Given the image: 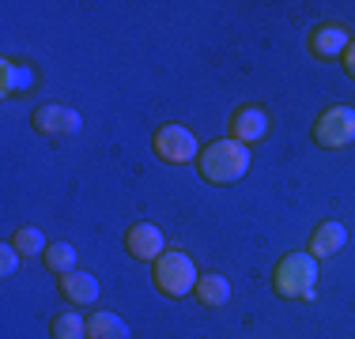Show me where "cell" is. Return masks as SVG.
I'll return each mask as SVG.
<instances>
[{
	"instance_id": "16",
	"label": "cell",
	"mask_w": 355,
	"mask_h": 339,
	"mask_svg": "<svg viewBox=\"0 0 355 339\" xmlns=\"http://www.w3.org/2000/svg\"><path fill=\"white\" fill-rule=\"evenodd\" d=\"M12 245L19 249V257H46V249H49L46 234H42L38 226H19L12 237Z\"/></svg>"
},
{
	"instance_id": "10",
	"label": "cell",
	"mask_w": 355,
	"mask_h": 339,
	"mask_svg": "<svg viewBox=\"0 0 355 339\" xmlns=\"http://www.w3.org/2000/svg\"><path fill=\"white\" fill-rule=\"evenodd\" d=\"M344 241H348V230H344V223H336V219H325V223L314 230L310 237V257L314 260H325V257H336V253L344 249Z\"/></svg>"
},
{
	"instance_id": "19",
	"label": "cell",
	"mask_w": 355,
	"mask_h": 339,
	"mask_svg": "<svg viewBox=\"0 0 355 339\" xmlns=\"http://www.w3.org/2000/svg\"><path fill=\"white\" fill-rule=\"evenodd\" d=\"M340 61H344V72H348L352 80H355V42H352L348 49H344V57H340Z\"/></svg>"
},
{
	"instance_id": "7",
	"label": "cell",
	"mask_w": 355,
	"mask_h": 339,
	"mask_svg": "<svg viewBox=\"0 0 355 339\" xmlns=\"http://www.w3.org/2000/svg\"><path fill=\"white\" fill-rule=\"evenodd\" d=\"M227 129H231V140L257 143V140H265V136H268L272 121H268V113L261 106H239L231 113V121H227Z\"/></svg>"
},
{
	"instance_id": "4",
	"label": "cell",
	"mask_w": 355,
	"mask_h": 339,
	"mask_svg": "<svg viewBox=\"0 0 355 339\" xmlns=\"http://www.w3.org/2000/svg\"><path fill=\"white\" fill-rule=\"evenodd\" d=\"M151 147H155V155L163 158V163H171V166H185V163H193V158L200 155V147H197V136H193L185 125H159L155 129V140H151Z\"/></svg>"
},
{
	"instance_id": "12",
	"label": "cell",
	"mask_w": 355,
	"mask_h": 339,
	"mask_svg": "<svg viewBox=\"0 0 355 339\" xmlns=\"http://www.w3.org/2000/svg\"><path fill=\"white\" fill-rule=\"evenodd\" d=\"M193 294H197V302L205 305V309H219V305L231 302V283H227V275H219V271H205V275L197 279V286H193Z\"/></svg>"
},
{
	"instance_id": "13",
	"label": "cell",
	"mask_w": 355,
	"mask_h": 339,
	"mask_svg": "<svg viewBox=\"0 0 355 339\" xmlns=\"http://www.w3.org/2000/svg\"><path fill=\"white\" fill-rule=\"evenodd\" d=\"M31 87H35V72H31L27 64H19V61H12V57H4V61H0V95L12 98V95H19V91H31Z\"/></svg>"
},
{
	"instance_id": "3",
	"label": "cell",
	"mask_w": 355,
	"mask_h": 339,
	"mask_svg": "<svg viewBox=\"0 0 355 339\" xmlns=\"http://www.w3.org/2000/svg\"><path fill=\"white\" fill-rule=\"evenodd\" d=\"M197 279H200L197 264H193L182 249H166L163 257L155 260V286L166 298H185V294H193Z\"/></svg>"
},
{
	"instance_id": "1",
	"label": "cell",
	"mask_w": 355,
	"mask_h": 339,
	"mask_svg": "<svg viewBox=\"0 0 355 339\" xmlns=\"http://www.w3.org/2000/svg\"><path fill=\"white\" fill-rule=\"evenodd\" d=\"M197 170L208 185H234V181H242L246 170H250V147L239 140H231V136H227V140H216L197 155Z\"/></svg>"
},
{
	"instance_id": "8",
	"label": "cell",
	"mask_w": 355,
	"mask_h": 339,
	"mask_svg": "<svg viewBox=\"0 0 355 339\" xmlns=\"http://www.w3.org/2000/svg\"><path fill=\"white\" fill-rule=\"evenodd\" d=\"M31 125L42 132V136H72L80 132V113H76L72 106H57V102H49V106H38L35 117H31Z\"/></svg>"
},
{
	"instance_id": "5",
	"label": "cell",
	"mask_w": 355,
	"mask_h": 339,
	"mask_svg": "<svg viewBox=\"0 0 355 339\" xmlns=\"http://www.w3.org/2000/svg\"><path fill=\"white\" fill-rule=\"evenodd\" d=\"M314 143L318 147H348L355 143V109L352 106H329L314 121Z\"/></svg>"
},
{
	"instance_id": "17",
	"label": "cell",
	"mask_w": 355,
	"mask_h": 339,
	"mask_svg": "<svg viewBox=\"0 0 355 339\" xmlns=\"http://www.w3.org/2000/svg\"><path fill=\"white\" fill-rule=\"evenodd\" d=\"M42 260H46V268L57 271V275H69V271H76V249H72L69 241H53Z\"/></svg>"
},
{
	"instance_id": "6",
	"label": "cell",
	"mask_w": 355,
	"mask_h": 339,
	"mask_svg": "<svg viewBox=\"0 0 355 339\" xmlns=\"http://www.w3.org/2000/svg\"><path fill=\"white\" fill-rule=\"evenodd\" d=\"M125 249H129L132 260H144V264H155L166 253V237L155 223H132L129 234H125Z\"/></svg>"
},
{
	"instance_id": "2",
	"label": "cell",
	"mask_w": 355,
	"mask_h": 339,
	"mask_svg": "<svg viewBox=\"0 0 355 339\" xmlns=\"http://www.w3.org/2000/svg\"><path fill=\"white\" fill-rule=\"evenodd\" d=\"M318 260L310 253H287L272 271V286L280 298H314Z\"/></svg>"
},
{
	"instance_id": "15",
	"label": "cell",
	"mask_w": 355,
	"mask_h": 339,
	"mask_svg": "<svg viewBox=\"0 0 355 339\" xmlns=\"http://www.w3.org/2000/svg\"><path fill=\"white\" fill-rule=\"evenodd\" d=\"M49 336L53 339H87V320L80 313H57L53 324H49Z\"/></svg>"
},
{
	"instance_id": "9",
	"label": "cell",
	"mask_w": 355,
	"mask_h": 339,
	"mask_svg": "<svg viewBox=\"0 0 355 339\" xmlns=\"http://www.w3.org/2000/svg\"><path fill=\"white\" fill-rule=\"evenodd\" d=\"M352 46V34L340 27V23H321V27L310 30V53L329 61V57H344V49Z\"/></svg>"
},
{
	"instance_id": "11",
	"label": "cell",
	"mask_w": 355,
	"mask_h": 339,
	"mask_svg": "<svg viewBox=\"0 0 355 339\" xmlns=\"http://www.w3.org/2000/svg\"><path fill=\"white\" fill-rule=\"evenodd\" d=\"M57 286H61V294L72 305H95L98 302V279L91 271H69V275L57 279Z\"/></svg>"
},
{
	"instance_id": "14",
	"label": "cell",
	"mask_w": 355,
	"mask_h": 339,
	"mask_svg": "<svg viewBox=\"0 0 355 339\" xmlns=\"http://www.w3.org/2000/svg\"><path fill=\"white\" fill-rule=\"evenodd\" d=\"M87 339H129V324H125V317H117V313L98 309L87 317Z\"/></svg>"
},
{
	"instance_id": "18",
	"label": "cell",
	"mask_w": 355,
	"mask_h": 339,
	"mask_svg": "<svg viewBox=\"0 0 355 339\" xmlns=\"http://www.w3.org/2000/svg\"><path fill=\"white\" fill-rule=\"evenodd\" d=\"M19 268V249H15L12 241L4 245V253H0V275H12V271Z\"/></svg>"
}]
</instances>
